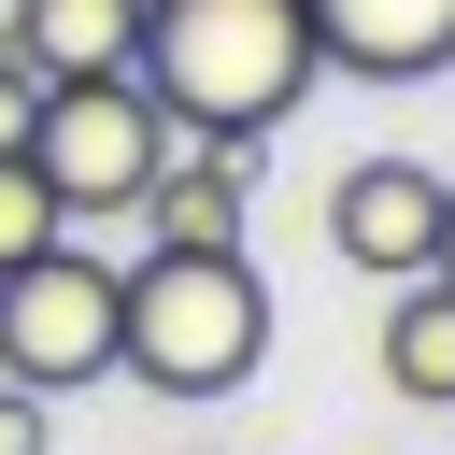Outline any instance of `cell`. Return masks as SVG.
<instances>
[{"label": "cell", "mask_w": 455, "mask_h": 455, "mask_svg": "<svg viewBox=\"0 0 455 455\" xmlns=\"http://www.w3.org/2000/svg\"><path fill=\"white\" fill-rule=\"evenodd\" d=\"M270 355V284L242 242H142L128 256V313H114V370L156 398H242Z\"/></svg>", "instance_id": "6da1fadb"}, {"label": "cell", "mask_w": 455, "mask_h": 455, "mask_svg": "<svg viewBox=\"0 0 455 455\" xmlns=\"http://www.w3.org/2000/svg\"><path fill=\"white\" fill-rule=\"evenodd\" d=\"M142 85L185 142L213 128H284L313 100V14L299 0H142Z\"/></svg>", "instance_id": "7a4b0ae2"}, {"label": "cell", "mask_w": 455, "mask_h": 455, "mask_svg": "<svg viewBox=\"0 0 455 455\" xmlns=\"http://www.w3.org/2000/svg\"><path fill=\"white\" fill-rule=\"evenodd\" d=\"M171 114H156V85L142 71H85V85H43V114H28V171L57 185V213L85 228V213H142V185L171 171Z\"/></svg>", "instance_id": "3957f363"}, {"label": "cell", "mask_w": 455, "mask_h": 455, "mask_svg": "<svg viewBox=\"0 0 455 455\" xmlns=\"http://www.w3.org/2000/svg\"><path fill=\"white\" fill-rule=\"evenodd\" d=\"M114 313H128V270L100 242H43L0 270V384L28 398H71V384H114Z\"/></svg>", "instance_id": "277c9868"}, {"label": "cell", "mask_w": 455, "mask_h": 455, "mask_svg": "<svg viewBox=\"0 0 455 455\" xmlns=\"http://www.w3.org/2000/svg\"><path fill=\"white\" fill-rule=\"evenodd\" d=\"M327 256L370 270V284H412V270L441 256V171H412V156H355V171L327 185Z\"/></svg>", "instance_id": "5b68a950"}, {"label": "cell", "mask_w": 455, "mask_h": 455, "mask_svg": "<svg viewBox=\"0 0 455 455\" xmlns=\"http://www.w3.org/2000/svg\"><path fill=\"white\" fill-rule=\"evenodd\" d=\"M299 14H313V71H355V85L455 71V0H299Z\"/></svg>", "instance_id": "8992f818"}, {"label": "cell", "mask_w": 455, "mask_h": 455, "mask_svg": "<svg viewBox=\"0 0 455 455\" xmlns=\"http://www.w3.org/2000/svg\"><path fill=\"white\" fill-rule=\"evenodd\" d=\"M256 171H270V142H256V128L171 142V171L142 185V242H242V213H256Z\"/></svg>", "instance_id": "52a82bcc"}, {"label": "cell", "mask_w": 455, "mask_h": 455, "mask_svg": "<svg viewBox=\"0 0 455 455\" xmlns=\"http://www.w3.org/2000/svg\"><path fill=\"white\" fill-rule=\"evenodd\" d=\"M0 43H14L43 85H85V71H142V0H0Z\"/></svg>", "instance_id": "ba28073f"}, {"label": "cell", "mask_w": 455, "mask_h": 455, "mask_svg": "<svg viewBox=\"0 0 455 455\" xmlns=\"http://www.w3.org/2000/svg\"><path fill=\"white\" fill-rule=\"evenodd\" d=\"M384 384H398L412 412H455V284H441V270L398 284V313H384Z\"/></svg>", "instance_id": "9c48e42d"}, {"label": "cell", "mask_w": 455, "mask_h": 455, "mask_svg": "<svg viewBox=\"0 0 455 455\" xmlns=\"http://www.w3.org/2000/svg\"><path fill=\"white\" fill-rule=\"evenodd\" d=\"M57 228H71V213H57V185L28 171V142H14V156H0V270H14V256H43Z\"/></svg>", "instance_id": "30bf717a"}, {"label": "cell", "mask_w": 455, "mask_h": 455, "mask_svg": "<svg viewBox=\"0 0 455 455\" xmlns=\"http://www.w3.org/2000/svg\"><path fill=\"white\" fill-rule=\"evenodd\" d=\"M0 455H57V398H28V384H0Z\"/></svg>", "instance_id": "8fae6325"}, {"label": "cell", "mask_w": 455, "mask_h": 455, "mask_svg": "<svg viewBox=\"0 0 455 455\" xmlns=\"http://www.w3.org/2000/svg\"><path fill=\"white\" fill-rule=\"evenodd\" d=\"M28 114H43V71H28V57H14V43H0V156H14V142H28Z\"/></svg>", "instance_id": "7c38bea8"}, {"label": "cell", "mask_w": 455, "mask_h": 455, "mask_svg": "<svg viewBox=\"0 0 455 455\" xmlns=\"http://www.w3.org/2000/svg\"><path fill=\"white\" fill-rule=\"evenodd\" d=\"M427 270H441V284H455V171H441V256H427Z\"/></svg>", "instance_id": "4fadbf2b"}]
</instances>
